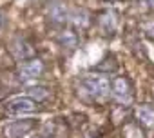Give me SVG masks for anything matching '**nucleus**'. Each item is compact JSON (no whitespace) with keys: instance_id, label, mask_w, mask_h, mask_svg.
Returning <instances> with one entry per match:
<instances>
[{"instance_id":"f257e3e1","label":"nucleus","mask_w":154,"mask_h":138,"mask_svg":"<svg viewBox=\"0 0 154 138\" xmlns=\"http://www.w3.org/2000/svg\"><path fill=\"white\" fill-rule=\"evenodd\" d=\"M36 111V102L29 96H17L11 98L6 104V113L11 116H22V114H31Z\"/></svg>"},{"instance_id":"f03ea898","label":"nucleus","mask_w":154,"mask_h":138,"mask_svg":"<svg viewBox=\"0 0 154 138\" xmlns=\"http://www.w3.org/2000/svg\"><path fill=\"white\" fill-rule=\"evenodd\" d=\"M84 86L85 89L94 96V98H105L111 93V82L105 77L94 75V77H85L84 78Z\"/></svg>"},{"instance_id":"7ed1b4c3","label":"nucleus","mask_w":154,"mask_h":138,"mask_svg":"<svg viewBox=\"0 0 154 138\" xmlns=\"http://www.w3.org/2000/svg\"><path fill=\"white\" fill-rule=\"evenodd\" d=\"M35 127H36V120H31V118L29 120H15L6 125L4 138H22V136L29 134Z\"/></svg>"},{"instance_id":"20e7f679","label":"nucleus","mask_w":154,"mask_h":138,"mask_svg":"<svg viewBox=\"0 0 154 138\" xmlns=\"http://www.w3.org/2000/svg\"><path fill=\"white\" fill-rule=\"evenodd\" d=\"M18 73H20V78H24V80H35V78H38L44 73V62L38 60V58L26 60L20 65V71Z\"/></svg>"},{"instance_id":"39448f33","label":"nucleus","mask_w":154,"mask_h":138,"mask_svg":"<svg viewBox=\"0 0 154 138\" xmlns=\"http://www.w3.org/2000/svg\"><path fill=\"white\" fill-rule=\"evenodd\" d=\"M111 93L112 96L122 102V104H129L131 98H132V91H131V84L127 78H116L111 86Z\"/></svg>"},{"instance_id":"423d86ee","label":"nucleus","mask_w":154,"mask_h":138,"mask_svg":"<svg viewBox=\"0 0 154 138\" xmlns=\"http://www.w3.org/2000/svg\"><path fill=\"white\" fill-rule=\"evenodd\" d=\"M47 17H49V20H51L53 24H56V26H63V24L67 22V9H65L63 4H60V2H53V4L47 8Z\"/></svg>"},{"instance_id":"0eeeda50","label":"nucleus","mask_w":154,"mask_h":138,"mask_svg":"<svg viewBox=\"0 0 154 138\" xmlns=\"http://www.w3.org/2000/svg\"><path fill=\"white\" fill-rule=\"evenodd\" d=\"M136 116L145 125H154V109L150 105H140L136 109Z\"/></svg>"},{"instance_id":"6e6552de","label":"nucleus","mask_w":154,"mask_h":138,"mask_svg":"<svg viewBox=\"0 0 154 138\" xmlns=\"http://www.w3.org/2000/svg\"><path fill=\"white\" fill-rule=\"evenodd\" d=\"M27 96L33 98L35 102H40V100H45V98L49 96V91H47V87H44V86H33V87L27 89Z\"/></svg>"},{"instance_id":"1a4fd4ad","label":"nucleus","mask_w":154,"mask_h":138,"mask_svg":"<svg viewBox=\"0 0 154 138\" xmlns=\"http://www.w3.org/2000/svg\"><path fill=\"white\" fill-rule=\"evenodd\" d=\"M60 44L65 45V47H74V45H76V36H74V33H71V31L62 33V36H60Z\"/></svg>"},{"instance_id":"9d476101","label":"nucleus","mask_w":154,"mask_h":138,"mask_svg":"<svg viewBox=\"0 0 154 138\" xmlns=\"http://www.w3.org/2000/svg\"><path fill=\"white\" fill-rule=\"evenodd\" d=\"M74 22L78 24V26H87V24H89V20H87V13L82 11V9H80V11H76V13H74Z\"/></svg>"},{"instance_id":"9b49d317","label":"nucleus","mask_w":154,"mask_h":138,"mask_svg":"<svg viewBox=\"0 0 154 138\" xmlns=\"http://www.w3.org/2000/svg\"><path fill=\"white\" fill-rule=\"evenodd\" d=\"M4 26H6V13L0 11V31L4 29Z\"/></svg>"},{"instance_id":"f8f14e48","label":"nucleus","mask_w":154,"mask_h":138,"mask_svg":"<svg viewBox=\"0 0 154 138\" xmlns=\"http://www.w3.org/2000/svg\"><path fill=\"white\" fill-rule=\"evenodd\" d=\"M141 2H143L147 8H154V0H141Z\"/></svg>"},{"instance_id":"ddd939ff","label":"nucleus","mask_w":154,"mask_h":138,"mask_svg":"<svg viewBox=\"0 0 154 138\" xmlns=\"http://www.w3.org/2000/svg\"><path fill=\"white\" fill-rule=\"evenodd\" d=\"M35 138H45V136H42V134H38V136H35Z\"/></svg>"}]
</instances>
